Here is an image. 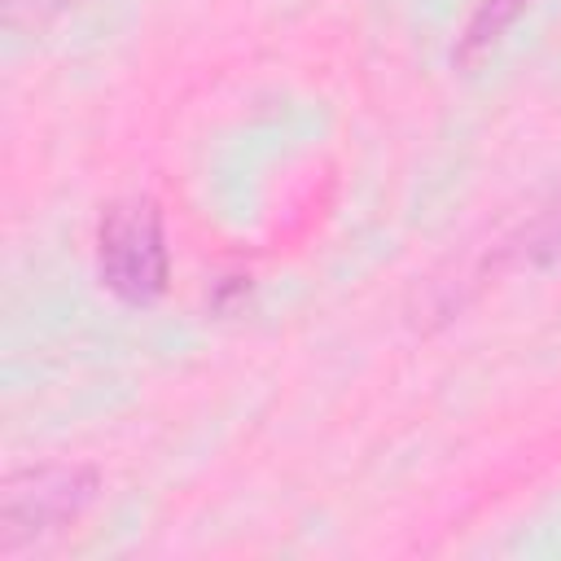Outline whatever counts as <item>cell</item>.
Here are the masks:
<instances>
[{"label": "cell", "mask_w": 561, "mask_h": 561, "mask_svg": "<svg viewBox=\"0 0 561 561\" xmlns=\"http://www.w3.org/2000/svg\"><path fill=\"white\" fill-rule=\"evenodd\" d=\"M500 254H504L508 267H543V263H557L561 259V202L548 206L539 219H530Z\"/></svg>", "instance_id": "cell-4"}, {"label": "cell", "mask_w": 561, "mask_h": 561, "mask_svg": "<svg viewBox=\"0 0 561 561\" xmlns=\"http://www.w3.org/2000/svg\"><path fill=\"white\" fill-rule=\"evenodd\" d=\"M96 486L101 478L88 465H35L9 473L0 486V557L70 530L96 500Z\"/></svg>", "instance_id": "cell-2"}, {"label": "cell", "mask_w": 561, "mask_h": 561, "mask_svg": "<svg viewBox=\"0 0 561 561\" xmlns=\"http://www.w3.org/2000/svg\"><path fill=\"white\" fill-rule=\"evenodd\" d=\"M26 4H31V9H35V13H39V9H44V4H57V0H4V22H9V26H13V22H18V18H22V9H26Z\"/></svg>", "instance_id": "cell-5"}, {"label": "cell", "mask_w": 561, "mask_h": 561, "mask_svg": "<svg viewBox=\"0 0 561 561\" xmlns=\"http://www.w3.org/2000/svg\"><path fill=\"white\" fill-rule=\"evenodd\" d=\"M522 9H526V0H478V9L469 13V22H465V31H460V39H456L451 61H456V66H473V61L517 22Z\"/></svg>", "instance_id": "cell-3"}, {"label": "cell", "mask_w": 561, "mask_h": 561, "mask_svg": "<svg viewBox=\"0 0 561 561\" xmlns=\"http://www.w3.org/2000/svg\"><path fill=\"white\" fill-rule=\"evenodd\" d=\"M96 276L118 302L131 307H145L167 289L171 259L153 197H118L105 206L96 224Z\"/></svg>", "instance_id": "cell-1"}]
</instances>
